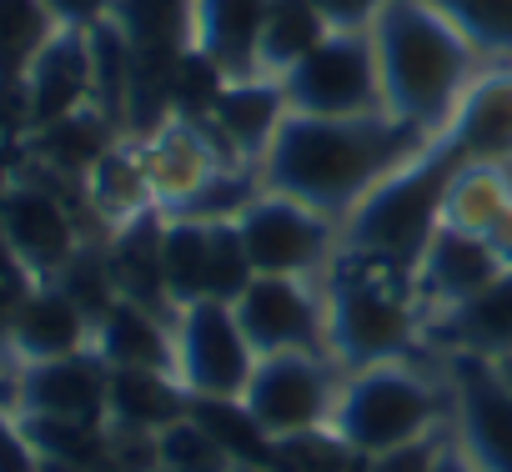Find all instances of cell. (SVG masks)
<instances>
[{
    "instance_id": "cell-1",
    "label": "cell",
    "mask_w": 512,
    "mask_h": 472,
    "mask_svg": "<svg viewBox=\"0 0 512 472\" xmlns=\"http://www.w3.org/2000/svg\"><path fill=\"white\" fill-rule=\"evenodd\" d=\"M437 136L377 111V116H302L287 111L277 141L267 146L262 176L267 191L292 196L327 221H347L362 196H372L392 171H402L412 156H422Z\"/></svg>"
},
{
    "instance_id": "cell-2",
    "label": "cell",
    "mask_w": 512,
    "mask_h": 472,
    "mask_svg": "<svg viewBox=\"0 0 512 472\" xmlns=\"http://www.w3.org/2000/svg\"><path fill=\"white\" fill-rule=\"evenodd\" d=\"M367 31H372V51H377L387 116H397L427 136H442L452 126L457 101L477 81L472 76L477 51L427 0H387L382 16Z\"/></svg>"
},
{
    "instance_id": "cell-3",
    "label": "cell",
    "mask_w": 512,
    "mask_h": 472,
    "mask_svg": "<svg viewBox=\"0 0 512 472\" xmlns=\"http://www.w3.org/2000/svg\"><path fill=\"white\" fill-rule=\"evenodd\" d=\"M322 302H327V357L342 372L402 362L427 322L417 302V272L352 247H337V257L327 262Z\"/></svg>"
},
{
    "instance_id": "cell-4",
    "label": "cell",
    "mask_w": 512,
    "mask_h": 472,
    "mask_svg": "<svg viewBox=\"0 0 512 472\" xmlns=\"http://www.w3.org/2000/svg\"><path fill=\"white\" fill-rule=\"evenodd\" d=\"M462 166H467V156L447 136H437L422 156H412L372 196H362V206L342 221V247L417 272L437 226L447 221V196H452V181Z\"/></svg>"
},
{
    "instance_id": "cell-5",
    "label": "cell",
    "mask_w": 512,
    "mask_h": 472,
    "mask_svg": "<svg viewBox=\"0 0 512 472\" xmlns=\"http://www.w3.org/2000/svg\"><path fill=\"white\" fill-rule=\"evenodd\" d=\"M447 377L432 382L427 372H417L407 357L402 362H377L362 372L342 377V397L332 412V427L367 457L402 447L412 437H427L442 427L447 412Z\"/></svg>"
},
{
    "instance_id": "cell-6",
    "label": "cell",
    "mask_w": 512,
    "mask_h": 472,
    "mask_svg": "<svg viewBox=\"0 0 512 472\" xmlns=\"http://www.w3.org/2000/svg\"><path fill=\"white\" fill-rule=\"evenodd\" d=\"M236 231L246 242L256 277H322L342 247L337 221H327L322 211H312L292 196H277L267 186L241 206Z\"/></svg>"
},
{
    "instance_id": "cell-7",
    "label": "cell",
    "mask_w": 512,
    "mask_h": 472,
    "mask_svg": "<svg viewBox=\"0 0 512 472\" xmlns=\"http://www.w3.org/2000/svg\"><path fill=\"white\" fill-rule=\"evenodd\" d=\"M282 91H287V106L302 116H377V111H387L372 31H332L307 61H297L282 76Z\"/></svg>"
},
{
    "instance_id": "cell-8",
    "label": "cell",
    "mask_w": 512,
    "mask_h": 472,
    "mask_svg": "<svg viewBox=\"0 0 512 472\" xmlns=\"http://www.w3.org/2000/svg\"><path fill=\"white\" fill-rule=\"evenodd\" d=\"M342 367L327 352H277L256 357V372L241 392L251 417L262 422L272 437L332 427L337 397H342Z\"/></svg>"
},
{
    "instance_id": "cell-9",
    "label": "cell",
    "mask_w": 512,
    "mask_h": 472,
    "mask_svg": "<svg viewBox=\"0 0 512 472\" xmlns=\"http://www.w3.org/2000/svg\"><path fill=\"white\" fill-rule=\"evenodd\" d=\"M256 372V352L231 302H191L176 312V382L191 397H241Z\"/></svg>"
},
{
    "instance_id": "cell-10",
    "label": "cell",
    "mask_w": 512,
    "mask_h": 472,
    "mask_svg": "<svg viewBox=\"0 0 512 472\" xmlns=\"http://www.w3.org/2000/svg\"><path fill=\"white\" fill-rule=\"evenodd\" d=\"M447 397H452V432L477 472H512V387L492 357L477 352H442Z\"/></svg>"
},
{
    "instance_id": "cell-11",
    "label": "cell",
    "mask_w": 512,
    "mask_h": 472,
    "mask_svg": "<svg viewBox=\"0 0 512 472\" xmlns=\"http://www.w3.org/2000/svg\"><path fill=\"white\" fill-rule=\"evenodd\" d=\"M231 307L256 357L327 352L322 277H251V287Z\"/></svg>"
},
{
    "instance_id": "cell-12",
    "label": "cell",
    "mask_w": 512,
    "mask_h": 472,
    "mask_svg": "<svg viewBox=\"0 0 512 472\" xmlns=\"http://www.w3.org/2000/svg\"><path fill=\"white\" fill-rule=\"evenodd\" d=\"M0 236H6V247L41 282H51L86 242L71 201L56 196V181H11V186H0Z\"/></svg>"
},
{
    "instance_id": "cell-13",
    "label": "cell",
    "mask_w": 512,
    "mask_h": 472,
    "mask_svg": "<svg viewBox=\"0 0 512 472\" xmlns=\"http://www.w3.org/2000/svg\"><path fill=\"white\" fill-rule=\"evenodd\" d=\"M507 267L492 257V247L482 242V236L442 221L432 247L422 252L417 262V302H422V317H447L457 312L462 302H472L482 287H492Z\"/></svg>"
},
{
    "instance_id": "cell-14",
    "label": "cell",
    "mask_w": 512,
    "mask_h": 472,
    "mask_svg": "<svg viewBox=\"0 0 512 472\" xmlns=\"http://www.w3.org/2000/svg\"><path fill=\"white\" fill-rule=\"evenodd\" d=\"M106 397H111V367L96 357V347L56 362H31L16 372V412L106 422Z\"/></svg>"
},
{
    "instance_id": "cell-15",
    "label": "cell",
    "mask_w": 512,
    "mask_h": 472,
    "mask_svg": "<svg viewBox=\"0 0 512 472\" xmlns=\"http://www.w3.org/2000/svg\"><path fill=\"white\" fill-rule=\"evenodd\" d=\"M21 91H26V121H31V131H41V126H51V121H66V116L96 106L91 36L61 26V31L41 46V56L31 61Z\"/></svg>"
},
{
    "instance_id": "cell-16",
    "label": "cell",
    "mask_w": 512,
    "mask_h": 472,
    "mask_svg": "<svg viewBox=\"0 0 512 472\" xmlns=\"http://www.w3.org/2000/svg\"><path fill=\"white\" fill-rule=\"evenodd\" d=\"M161 242H166V216L156 206L136 211L131 221L111 226V242H106V257H111V272H116V292L166 322H176V302L166 292V257H161Z\"/></svg>"
},
{
    "instance_id": "cell-17",
    "label": "cell",
    "mask_w": 512,
    "mask_h": 472,
    "mask_svg": "<svg viewBox=\"0 0 512 472\" xmlns=\"http://www.w3.org/2000/svg\"><path fill=\"white\" fill-rule=\"evenodd\" d=\"M472 166H512V66H497L467 86L442 131Z\"/></svg>"
},
{
    "instance_id": "cell-18",
    "label": "cell",
    "mask_w": 512,
    "mask_h": 472,
    "mask_svg": "<svg viewBox=\"0 0 512 472\" xmlns=\"http://www.w3.org/2000/svg\"><path fill=\"white\" fill-rule=\"evenodd\" d=\"M287 91L277 76H241V81H226L216 111L206 116L216 126V136L231 146L236 161H256L262 166L267 146L277 141L282 121H287Z\"/></svg>"
},
{
    "instance_id": "cell-19",
    "label": "cell",
    "mask_w": 512,
    "mask_h": 472,
    "mask_svg": "<svg viewBox=\"0 0 512 472\" xmlns=\"http://www.w3.org/2000/svg\"><path fill=\"white\" fill-rule=\"evenodd\" d=\"M91 347L111 372H171L176 377V322L126 297L101 312V322L91 327Z\"/></svg>"
},
{
    "instance_id": "cell-20",
    "label": "cell",
    "mask_w": 512,
    "mask_h": 472,
    "mask_svg": "<svg viewBox=\"0 0 512 472\" xmlns=\"http://www.w3.org/2000/svg\"><path fill=\"white\" fill-rule=\"evenodd\" d=\"M91 347V317L56 287V282H36V292L21 302L16 322H11V352L21 367L31 362H56L71 352Z\"/></svg>"
},
{
    "instance_id": "cell-21",
    "label": "cell",
    "mask_w": 512,
    "mask_h": 472,
    "mask_svg": "<svg viewBox=\"0 0 512 472\" xmlns=\"http://www.w3.org/2000/svg\"><path fill=\"white\" fill-rule=\"evenodd\" d=\"M432 342L442 352H477V357H512V272L482 287L472 302L432 322Z\"/></svg>"
},
{
    "instance_id": "cell-22",
    "label": "cell",
    "mask_w": 512,
    "mask_h": 472,
    "mask_svg": "<svg viewBox=\"0 0 512 472\" xmlns=\"http://www.w3.org/2000/svg\"><path fill=\"white\" fill-rule=\"evenodd\" d=\"M267 0H196V51H206L231 81L262 76L256 41H262Z\"/></svg>"
},
{
    "instance_id": "cell-23",
    "label": "cell",
    "mask_w": 512,
    "mask_h": 472,
    "mask_svg": "<svg viewBox=\"0 0 512 472\" xmlns=\"http://www.w3.org/2000/svg\"><path fill=\"white\" fill-rule=\"evenodd\" d=\"M191 412V392L171 372H111L106 422L121 432H161Z\"/></svg>"
},
{
    "instance_id": "cell-24",
    "label": "cell",
    "mask_w": 512,
    "mask_h": 472,
    "mask_svg": "<svg viewBox=\"0 0 512 472\" xmlns=\"http://www.w3.org/2000/svg\"><path fill=\"white\" fill-rule=\"evenodd\" d=\"M116 146H121V126H111L96 106H86V111H76V116L51 121V126L36 131L41 161H46L56 176L81 181V186H86V176H91Z\"/></svg>"
},
{
    "instance_id": "cell-25",
    "label": "cell",
    "mask_w": 512,
    "mask_h": 472,
    "mask_svg": "<svg viewBox=\"0 0 512 472\" xmlns=\"http://www.w3.org/2000/svg\"><path fill=\"white\" fill-rule=\"evenodd\" d=\"M327 36H332V26L322 21V11L312 6V0H267L262 41H256V71L282 81V76H287L297 61H307Z\"/></svg>"
},
{
    "instance_id": "cell-26",
    "label": "cell",
    "mask_w": 512,
    "mask_h": 472,
    "mask_svg": "<svg viewBox=\"0 0 512 472\" xmlns=\"http://www.w3.org/2000/svg\"><path fill=\"white\" fill-rule=\"evenodd\" d=\"M86 201L111 221V226H121V221H131L136 211H146V206H156V191H151V171H146V156H141V141H121L91 176H86Z\"/></svg>"
},
{
    "instance_id": "cell-27",
    "label": "cell",
    "mask_w": 512,
    "mask_h": 472,
    "mask_svg": "<svg viewBox=\"0 0 512 472\" xmlns=\"http://www.w3.org/2000/svg\"><path fill=\"white\" fill-rule=\"evenodd\" d=\"M161 257H166V292H171L176 312L211 297V221L166 216Z\"/></svg>"
},
{
    "instance_id": "cell-28",
    "label": "cell",
    "mask_w": 512,
    "mask_h": 472,
    "mask_svg": "<svg viewBox=\"0 0 512 472\" xmlns=\"http://www.w3.org/2000/svg\"><path fill=\"white\" fill-rule=\"evenodd\" d=\"M21 432L41 452V462H71V467H96L111 472V427L106 422H71V417H41V412H16Z\"/></svg>"
},
{
    "instance_id": "cell-29",
    "label": "cell",
    "mask_w": 512,
    "mask_h": 472,
    "mask_svg": "<svg viewBox=\"0 0 512 472\" xmlns=\"http://www.w3.org/2000/svg\"><path fill=\"white\" fill-rule=\"evenodd\" d=\"M191 417L231 452L236 467H267L277 437L251 417V407L241 397H191Z\"/></svg>"
},
{
    "instance_id": "cell-30",
    "label": "cell",
    "mask_w": 512,
    "mask_h": 472,
    "mask_svg": "<svg viewBox=\"0 0 512 472\" xmlns=\"http://www.w3.org/2000/svg\"><path fill=\"white\" fill-rule=\"evenodd\" d=\"M56 31L61 26L41 0H0V86H21Z\"/></svg>"
},
{
    "instance_id": "cell-31",
    "label": "cell",
    "mask_w": 512,
    "mask_h": 472,
    "mask_svg": "<svg viewBox=\"0 0 512 472\" xmlns=\"http://www.w3.org/2000/svg\"><path fill=\"white\" fill-rule=\"evenodd\" d=\"M272 472H367V452H357L337 427H312L277 437L272 447Z\"/></svg>"
},
{
    "instance_id": "cell-32",
    "label": "cell",
    "mask_w": 512,
    "mask_h": 472,
    "mask_svg": "<svg viewBox=\"0 0 512 472\" xmlns=\"http://www.w3.org/2000/svg\"><path fill=\"white\" fill-rule=\"evenodd\" d=\"M437 16L477 51L512 61V0H427Z\"/></svg>"
},
{
    "instance_id": "cell-33",
    "label": "cell",
    "mask_w": 512,
    "mask_h": 472,
    "mask_svg": "<svg viewBox=\"0 0 512 472\" xmlns=\"http://www.w3.org/2000/svg\"><path fill=\"white\" fill-rule=\"evenodd\" d=\"M156 457H161V472H236L231 452L191 412L156 432Z\"/></svg>"
},
{
    "instance_id": "cell-34",
    "label": "cell",
    "mask_w": 512,
    "mask_h": 472,
    "mask_svg": "<svg viewBox=\"0 0 512 472\" xmlns=\"http://www.w3.org/2000/svg\"><path fill=\"white\" fill-rule=\"evenodd\" d=\"M36 272L6 247V236H0V367H6L11 377L21 372V362H16V352H11V322H16V312H21V302L36 292Z\"/></svg>"
},
{
    "instance_id": "cell-35",
    "label": "cell",
    "mask_w": 512,
    "mask_h": 472,
    "mask_svg": "<svg viewBox=\"0 0 512 472\" xmlns=\"http://www.w3.org/2000/svg\"><path fill=\"white\" fill-rule=\"evenodd\" d=\"M447 437H452V427L442 432H427V437H412V442H402V447H387V452H377V457H367V472H432L437 467V457H442V447H447Z\"/></svg>"
},
{
    "instance_id": "cell-36",
    "label": "cell",
    "mask_w": 512,
    "mask_h": 472,
    "mask_svg": "<svg viewBox=\"0 0 512 472\" xmlns=\"http://www.w3.org/2000/svg\"><path fill=\"white\" fill-rule=\"evenodd\" d=\"M0 472H41V452L21 432V417L0 412Z\"/></svg>"
},
{
    "instance_id": "cell-37",
    "label": "cell",
    "mask_w": 512,
    "mask_h": 472,
    "mask_svg": "<svg viewBox=\"0 0 512 472\" xmlns=\"http://www.w3.org/2000/svg\"><path fill=\"white\" fill-rule=\"evenodd\" d=\"M312 6L322 11V21H327L332 31H367V26L382 16L387 0H312Z\"/></svg>"
},
{
    "instance_id": "cell-38",
    "label": "cell",
    "mask_w": 512,
    "mask_h": 472,
    "mask_svg": "<svg viewBox=\"0 0 512 472\" xmlns=\"http://www.w3.org/2000/svg\"><path fill=\"white\" fill-rule=\"evenodd\" d=\"M41 6L51 11V21H56V26L91 31V26H101V21L111 16V6H116V0H41Z\"/></svg>"
},
{
    "instance_id": "cell-39",
    "label": "cell",
    "mask_w": 512,
    "mask_h": 472,
    "mask_svg": "<svg viewBox=\"0 0 512 472\" xmlns=\"http://www.w3.org/2000/svg\"><path fill=\"white\" fill-rule=\"evenodd\" d=\"M432 472H477V467H472V457L462 452L457 432L447 437V447H442V457H437V467H432Z\"/></svg>"
},
{
    "instance_id": "cell-40",
    "label": "cell",
    "mask_w": 512,
    "mask_h": 472,
    "mask_svg": "<svg viewBox=\"0 0 512 472\" xmlns=\"http://www.w3.org/2000/svg\"><path fill=\"white\" fill-rule=\"evenodd\" d=\"M497 372H502V377H507V387H512V357H502V362H497Z\"/></svg>"
},
{
    "instance_id": "cell-41",
    "label": "cell",
    "mask_w": 512,
    "mask_h": 472,
    "mask_svg": "<svg viewBox=\"0 0 512 472\" xmlns=\"http://www.w3.org/2000/svg\"><path fill=\"white\" fill-rule=\"evenodd\" d=\"M236 472H272V467H236Z\"/></svg>"
}]
</instances>
